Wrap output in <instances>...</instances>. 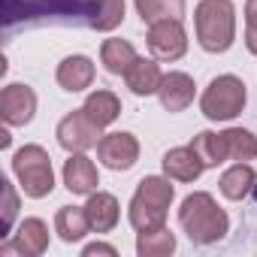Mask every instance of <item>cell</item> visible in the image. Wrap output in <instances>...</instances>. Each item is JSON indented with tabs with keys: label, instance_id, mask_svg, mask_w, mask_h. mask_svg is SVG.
I'll use <instances>...</instances> for the list:
<instances>
[{
	"label": "cell",
	"instance_id": "cell-1",
	"mask_svg": "<svg viewBox=\"0 0 257 257\" xmlns=\"http://www.w3.org/2000/svg\"><path fill=\"white\" fill-rule=\"evenodd\" d=\"M121 22H124V0H4L7 34L43 25L115 31Z\"/></svg>",
	"mask_w": 257,
	"mask_h": 257
},
{
	"label": "cell",
	"instance_id": "cell-2",
	"mask_svg": "<svg viewBox=\"0 0 257 257\" xmlns=\"http://www.w3.org/2000/svg\"><path fill=\"white\" fill-rule=\"evenodd\" d=\"M179 224L185 227V233L191 236V242L197 245H212L218 239H224L227 227H230V218L227 212L212 200V194H191L185 197L182 209H179Z\"/></svg>",
	"mask_w": 257,
	"mask_h": 257
},
{
	"label": "cell",
	"instance_id": "cell-3",
	"mask_svg": "<svg viewBox=\"0 0 257 257\" xmlns=\"http://www.w3.org/2000/svg\"><path fill=\"white\" fill-rule=\"evenodd\" d=\"M194 25H197V43L212 55L227 52L236 40V10L230 0H200Z\"/></svg>",
	"mask_w": 257,
	"mask_h": 257
},
{
	"label": "cell",
	"instance_id": "cell-4",
	"mask_svg": "<svg viewBox=\"0 0 257 257\" xmlns=\"http://www.w3.org/2000/svg\"><path fill=\"white\" fill-rule=\"evenodd\" d=\"M176 197V188L170 185V176H146L131 200V224L143 233V230H158L167 221V209Z\"/></svg>",
	"mask_w": 257,
	"mask_h": 257
},
{
	"label": "cell",
	"instance_id": "cell-5",
	"mask_svg": "<svg viewBox=\"0 0 257 257\" xmlns=\"http://www.w3.org/2000/svg\"><path fill=\"white\" fill-rule=\"evenodd\" d=\"M13 173H16L19 182H22L25 197L40 200V197L52 194V188H55L52 158H49V152L40 149V146H25V149H19L16 158H13Z\"/></svg>",
	"mask_w": 257,
	"mask_h": 257
},
{
	"label": "cell",
	"instance_id": "cell-6",
	"mask_svg": "<svg viewBox=\"0 0 257 257\" xmlns=\"http://www.w3.org/2000/svg\"><path fill=\"white\" fill-rule=\"evenodd\" d=\"M242 106H245V85L236 76L212 79V85L200 100V109L209 121H230L242 112Z\"/></svg>",
	"mask_w": 257,
	"mask_h": 257
},
{
	"label": "cell",
	"instance_id": "cell-7",
	"mask_svg": "<svg viewBox=\"0 0 257 257\" xmlns=\"http://www.w3.org/2000/svg\"><path fill=\"white\" fill-rule=\"evenodd\" d=\"M100 131H103V127L94 124L85 109H76V112H70V115L58 124V143H61V149H67L70 155H79V152H88L91 146H97V143L103 140Z\"/></svg>",
	"mask_w": 257,
	"mask_h": 257
},
{
	"label": "cell",
	"instance_id": "cell-8",
	"mask_svg": "<svg viewBox=\"0 0 257 257\" xmlns=\"http://www.w3.org/2000/svg\"><path fill=\"white\" fill-rule=\"evenodd\" d=\"M149 52L158 61H179L188 52V37L182 28V19H164L149 28Z\"/></svg>",
	"mask_w": 257,
	"mask_h": 257
},
{
	"label": "cell",
	"instance_id": "cell-9",
	"mask_svg": "<svg viewBox=\"0 0 257 257\" xmlns=\"http://www.w3.org/2000/svg\"><path fill=\"white\" fill-rule=\"evenodd\" d=\"M97 158L103 161V167L124 173L140 161V143L134 134H106L97 143Z\"/></svg>",
	"mask_w": 257,
	"mask_h": 257
},
{
	"label": "cell",
	"instance_id": "cell-10",
	"mask_svg": "<svg viewBox=\"0 0 257 257\" xmlns=\"http://www.w3.org/2000/svg\"><path fill=\"white\" fill-rule=\"evenodd\" d=\"M37 112V94L28 85H7L0 91V115H4L7 124L22 127L34 118Z\"/></svg>",
	"mask_w": 257,
	"mask_h": 257
},
{
	"label": "cell",
	"instance_id": "cell-11",
	"mask_svg": "<svg viewBox=\"0 0 257 257\" xmlns=\"http://www.w3.org/2000/svg\"><path fill=\"white\" fill-rule=\"evenodd\" d=\"M49 248V227L40 218H25L16 239L0 245V254H25V257H37Z\"/></svg>",
	"mask_w": 257,
	"mask_h": 257
},
{
	"label": "cell",
	"instance_id": "cell-12",
	"mask_svg": "<svg viewBox=\"0 0 257 257\" xmlns=\"http://www.w3.org/2000/svg\"><path fill=\"white\" fill-rule=\"evenodd\" d=\"M158 97H161V106L167 112H182L194 100V79L188 73H167L161 79Z\"/></svg>",
	"mask_w": 257,
	"mask_h": 257
},
{
	"label": "cell",
	"instance_id": "cell-13",
	"mask_svg": "<svg viewBox=\"0 0 257 257\" xmlns=\"http://www.w3.org/2000/svg\"><path fill=\"white\" fill-rule=\"evenodd\" d=\"M85 215H88V224L94 233H109L115 224H118V215H121V206L112 194H103V191H94L88 194V203H85Z\"/></svg>",
	"mask_w": 257,
	"mask_h": 257
},
{
	"label": "cell",
	"instance_id": "cell-14",
	"mask_svg": "<svg viewBox=\"0 0 257 257\" xmlns=\"http://www.w3.org/2000/svg\"><path fill=\"white\" fill-rule=\"evenodd\" d=\"M203 170H206V164L200 161V155L191 146H182V149H173L164 155V173L176 182H194L203 176Z\"/></svg>",
	"mask_w": 257,
	"mask_h": 257
},
{
	"label": "cell",
	"instance_id": "cell-15",
	"mask_svg": "<svg viewBox=\"0 0 257 257\" xmlns=\"http://www.w3.org/2000/svg\"><path fill=\"white\" fill-rule=\"evenodd\" d=\"M91 82H94V64H91V58L73 55V58L61 61V67H58V85L64 91L76 94V91H85Z\"/></svg>",
	"mask_w": 257,
	"mask_h": 257
},
{
	"label": "cell",
	"instance_id": "cell-16",
	"mask_svg": "<svg viewBox=\"0 0 257 257\" xmlns=\"http://www.w3.org/2000/svg\"><path fill=\"white\" fill-rule=\"evenodd\" d=\"M64 185L70 194H94L97 188V167L79 152L64 164Z\"/></svg>",
	"mask_w": 257,
	"mask_h": 257
},
{
	"label": "cell",
	"instance_id": "cell-17",
	"mask_svg": "<svg viewBox=\"0 0 257 257\" xmlns=\"http://www.w3.org/2000/svg\"><path fill=\"white\" fill-rule=\"evenodd\" d=\"M161 79H164L161 67H158L155 61H149V58H137V61H134V67L124 73V82H127V88H131L134 94H140V97L158 94V88H161Z\"/></svg>",
	"mask_w": 257,
	"mask_h": 257
},
{
	"label": "cell",
	"instance_id": "cell-18",
	"mask_svg": "<svg viewBox=\"0 0 257 257\" xmlns=\"http://www.w3.org/2000/svg\"><path fill=\"white\" fill-rule=\"evenodd\" d=\"M137 58H140L137 49L127 43V40H106L103 49H100V61H103V67H106L109 73H115V76H124L127 70L134 67Z\"/></svg>",
	"mask_w": 257,
	"mask_h": 257
},
{
	"label": "cell",
	"instance_id": "cell-19",
	"mask_svg": "<svg viewBox=\"0 0 257 257\" xmlns=\"http://www.w3.org/2000/svg\"><path fill=\"white\" fill-rule=\"evenodd\" d=\"M55 230L64 242H79L91 224H88V215H85V206H64L58 215H55Z\"/></svg>",
	"mask_w": 257,
	"mask_h": 257
},
{
	"label": "cell",
	"instance_id": "cell-20",
	"mask_svg": "<svg viewBox=\"0 0 257 257\" xmlns=\"http://www.w3.org/2000/svg\"><path fill=\"white\" fill-rule=\"evenodd\" d=\"M82 109L88 112V118H91L94 124L109 127V124L121 115V100H118L112 91H94V94L85 100V106H82Z\"/></svg>",
	"mask_w": 257,
	"mask_h": 257
},
{
	"label": "cell",
	"instance_id": "cell-21",
	"mask_svg": "<svg viewBox=\"0 0 257 257\" xmlns=\"http://www.w3.org/2000/svg\"><path fill=\"white\" fill-rule=\"evenodd\" d=\"M254 182H257L254 170L248 164H236L221 176V194L227 200H242V197H248L254 191Z\"/></svg>",
	"mask_w": 257,
	"mask_h": 257
},
{
	"label": "cell",
	"instance_id": "cell-22",
	"mask_svg": "<svg viewBox=\"0 0 257 257\" xmlns=\"http://www.w3.org/2000/svg\"><path fill=\"white\" fill-rule=\"evenodd\" d=\"M191 149L200 155V161H203L206 167H218V164H224V161L230 158L224 134H212V131H203L200 137H194Z\"/></svg>",
	"mask_w": 257,
	"mask_h": 257
},
{
	"label": "cell",
	"instance_id": "cell-23",
	"mask_svg": "<svg viewBox=\"0 0 257 257\" xmlns=\"http://www.w3.org/2000/svg\"><path fill=\"white\" fill-rule=\"evenodd\" d=\"M137 251L143 257H167L176 251V236L167 230V227H158V230H143L140 239H137Z\"/></svg>",
	"mask_w": 257,
	"mask_h": 257
},
{
	"label": "cell",
	"instance_id": "cell-24",
	"mask_svg": "<svg viewBox=\"0 0 257 257\" xmlns=\"http://www.w3.org/2000/svg\"><path fill=\"white\" fill-rule=\"evenodd\" d=\"M137 13L146 25H155L164 19H182L185 0H137Z\"/></svg>",
	"mask_w": 257,
	"mask_h": 257
},
{
	"label": "cell",
	"instance_id": "cell-25",
	"mask_svg": "<svg viewBox=\"0 0 257 257\" xmlns=\"http://www.w3.org/2000/svg\"><path fill=\"white\" fill-rule=\"evenodd\" d=\"M224 140H227V152L233 161L245 164V161H254L257 158V137L242 131V127H230V131H224Z\"/></svg>",
	"mask_w": 257,
	"mask_h": 257
},
{
	"label": "cell",
	"instance_id": "cell-26",
	"mask_svg": "<svg viewBox=\"0 0 257 257\" xmlns=\"http://www.w3.org/2000/svg\"><path fill=\"white\" fill-rule=\"evenodd\" d=\"M0 185H4V233H10V227H13L16 215H19V194H16V188L7 179Z\"/></svg>",
	"mask_w": 257,
	"mask_h": 257
},
{
	"label": "cell",
	"instance_id": "cell-27",
	"mask_svg": "<svg viewBox=\"0 0 257 257\" xmlns=\"http://www.w3.org/2000/svg\"><path fill=\"white\" fill-rule=\"evenodd\" d=\"M245 46L251 55H257V0L245 4Z\"/></svg>",
	"mask_w": 257,
	"mask_h": 257
},
{
	"label": "cell",
	"instance_id": "cell-28",
	"mask_svg": "<svg viewBox=\"0 0 257 257\" xmlns=\"http://www.w3.org/2000/svg\"><path fill=\"white\" fill-rule=\"evenodd\" d=\"M82 254H85V257H91V254H109V257H112L115 248H112V245H103V242H94V245H88Z\"/></svg>",
	"mask_w": 257,
	"mask_h": 257
},
{
	"label": "cell",
	"instance_id": "cell-29",
	"mask_svg": "<svg viewBox=\"0 0 257 257\" xmlns=\"http://www.w3.org/2000/svg\"><path fill=\"white\" fill-rule=\"evenodd\" d=\"M0 149H10V134L0 131Z\"/></svg>",
	"mask_w": 257,
	"mask_h": 257
},
{
	"label": "cell",
	"instance_id": "cell-30",
	"mask_svg": "<svg viewBox=\"0 0 257 257\" xmlns=\"http://www.w3.org/2000/svg\"><path fill=\"white\" fill-rule=\"evenodd\" d=\"M254 197H257V191H254Z\"/></svg>",
	"mask_w": 257,
	"mask_h": 257
}]
</instances>
